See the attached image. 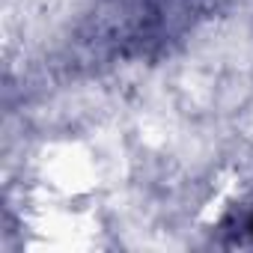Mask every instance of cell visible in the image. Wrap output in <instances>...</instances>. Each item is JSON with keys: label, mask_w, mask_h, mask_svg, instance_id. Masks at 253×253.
I'll use <instances>...</instances> for the list:
<instances>
[{"label": "cell", "mask_w": 253, "mask_h": 253, "mask_svg": "<svg viewBox=\"0 0 253 253\" xmlns=\"http://www.w3.org/2000/svg\"><path fill=\"white\" fill-rule=\"evenodd\" d=\"M247 232H250V235H253V214H250V217H247Z\"/></svg>", "instance_id": "1"}]
</instances>
